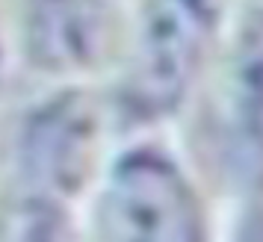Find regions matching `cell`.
<instances>
[{
    "label": "cell",
    "mask_w": 263,
    "mask_h": 242,
    "mask_svg": "<svg viewBox=\"0 0 263 242\" xmlns=\"http://www.w3.org/2000/svg\"><path fill=\"white\" fill-rule=\"evenodd\" d=\"M219 0H139L119 62V109L133 121L172 115L210 59Z\"/></svg>",
    "instance_id": "6da1fadb"
},
{
    "label": "cell",
    "mask_w": 263,
    "mask_h": 242,
    "mask_svg": "<svg viewBox=\"0 0 263 242\" xmlns=\"http://www.w3.org/2000/svg\"><path fill=\"white\" fill-rule=\"evenodd\" d=\"M89 242H207V210L178 159L139 145L98 180Z\"/></svg>",
    "instance_id": "7a4b0ae2"
},
{
    "label": "cell",
    "mask_w": 263,
    "mask_h": 242,
    "mask_svg": "<svg viewBox=\"0 0 263 242\" xmlns=\"http://www.w3.org/2000/svg\"><path fill=\"white\" fill-rule=\"evenodd\" d=\"M104 154V109L83 89L48 97L18 127L21 195L68 207L95 183Z\"/></svg>",
    "instance_id": "3957f363"
},
{
    "label": "cell",
    "mask_w": 263,
    "mask_h": 242,
    "mask_svg": "<svg viewBox=\"0 0 263 242\" xmlns=\"http://www.w3.org/2000/svg\"><path fill=\"white\" fill-rule=\"evenodd\" d=\"M127 21L112 0H27L21 53L48 77L83 80L121 62Z\"/></svg>",
    "instance_id": "277c9868"
},
{
    "label": "cell",
    "mask_w": 263,
    "mask_h": 242,
    "mask_svg": "<svg viewBox=\"0 0 263 242\" xmlns=\"http://www.w3.org/2000/svg\"><path fill=\"white\" fill-rule=\"evenodd\" d=\"M213 145L228 177L263 195V15L239 33L216 77Z\"/></svg>",
    "instance_id": "5b68a950"
},
{
    "label": "cell",
    "mask_w": 263,
    "mask_h": 242,
    "mask_svg": "<svg viewBox=\"0 0 263 242\" xmlns=\"http://www.w3.org/2000/svg\"><path fill=\"white\" fill-rule=\"evenodd\" d=\"M0 242H89V233L74 225L68 207L18 195L0 213Z\"/></svg>",
    "instance_id": "8992f818"
}]
</instances>
